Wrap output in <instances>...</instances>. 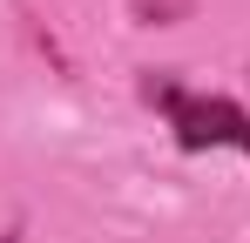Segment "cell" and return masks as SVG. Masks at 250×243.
I'll return each mask as SVG.
<instances>
[{
  "label": "cell",
  "mask_w": 250,
  "mask_h": 243,
  "mask_svg": "<svg viewBox=\"0 0 250 243\" xmlns=\"http://www.w3.org/2000/svg\"><path fill=\"white\" fill-rule=\"evenodd\" d=\"M149 101L169 108V128L183 149H237L250 156V115L223 95H176L169 81H149Z\"/></svg>",
  "instance_id": "cell-1"
},
{
  "label": "cell",
  "mask_w": 250,
  "mask_h": 243,
  "mask_svg": "<svg viewBox=\"0 0 250 243\" xmlns=\"http://www.w3.org/2000/svg\"><path fill=\"white\" fill-rule=\"evenodd\" d=\"M0 243H21V237H0Z\"/></svg>",
  "instance_id": "cell-2"
}]
</instances>
